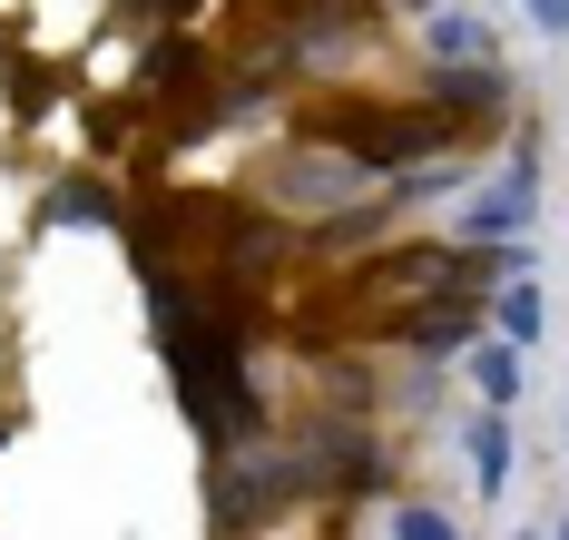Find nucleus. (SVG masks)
<instances>
[{"instance_id": "nucleus-2", "label": "nucleus", "mask_w": 569, "mask_h": 540, "mask_svg": "<svg viewBox=\"0 0 569 540\" xmlns=\"http://www.w3.org/2000/svg\"><path fill=\"white\" fill-rule=\"evenodd\" d=\"M530 207H540V148H520L511 168L461 207V237H471V246H511L520 227H530Z\"/></svg>"}, {"instance_id": "nucleus-9", "label": "nucleus", "mask_w": 569, "mask_h": 540, "mask_svg": "<svg viewBox=\"0 0 569 540\" xmlns=\"http://www.w3.org/2000/svg\"><path fill=\"white\" fill-rule=\"evenodd\" d=\"M393 540H452V521L432 501H393Z\"/></svg>"}, {"instance_id": "nucleus-4", "label": "nucleus", "mask_w": 569, "mask_h": 540, "mask_svg": "<svg viewBox=\"0 0 569 540\" xmlns=\"http://www.w3.org/2000/svg\"><path fill=\"white\" fill-rule=\"evenodd\" d=\"M353 187H363L353 158H295V168H284V197H295V207H305V197H315V207H335V197H353Z\"/></svg>"}, {"instance_id": "nucleus-6", "label": "nucleus", "mask_w": 569, "mask_h": 540, "mask_svg": "<svg viewBox=\"0 0 569 540\" xmlns=\"http://www.w3.org/2000/svg\"><path fill=\"white\" fill-rule=\"evenodd\" d=\"M471 383H481V403L501 413V403L520 393V354H511V344H491V334H471Z\"/></svg>"}, {"instance_id": "nucleus-1", "label": "nucleus", "mask_w": 569, "mask_h": 540, "mask_svg": "<svg viewBox=\"0 0 569 540\" xmlns=\"http://www.w3.org/2000/svg\"><path fill=\"white\" fill-rule=\"evenodd\" d=\"M148 314H158V344H168L177 403L207 422L217 442H256V393H246V363H236V334L207 314V304L177 286L168 266H148Z\"/></svg>"}, {"instance_id": "nucleus-11", "label": "nucleus", "mask_w": 569, "mask_h": 540, "mask_svg": "<svg viewBox=\"0 0 569 540\" xmlns=\"http://www.w3.org/2000/svg\"><path fill=\"white\" fill-rule=\"evenodd\" d=\"M550 540H569V521H560V531H550Z\"/></svg>"}, {"instance_id": "nucleus-10", "label": "nucleus", "mask_w": 569, "mask_h": 540, "mask_svg": "<svg viewBox=\"0 0 569 540\" xmlns=\"http://www.w3.org/2000/svg\"><path fill=\"white\" fill-rule=\"evenodd\" d=\"M520 10H530L540 30H560V40H569V0H520Z\"/></svg>"}, {"instance_id": "nucleus-7", "label": "nucleus", "mask_w": 569, "mask_h": 540, "mask_svg": "<svg viewBox=\"0 0 569 540\" xmlns=\"http://www.w3.org/2000/svg\"><path fill=\"white\" fill-rule=\"evenodd\" d=\"M540 324H550V296H540V286H530V276H520V286H501V344H540Z\"/></svg>"}, {"instance_id": "nucleus-5", "label": "nucleus", "mask_w": 569, "mask_h": 540, "mask_svg": "<svg viewBox=\"0 0 569 540\" xmlns=\"http://www.w3.org/2000/svg\"><path fill=\"white\" fill-rule=\"evenodd\" d=\"M461 452H471V481H481V491H501V481H511V422H501V413H471Z\"/></svg>"}, {"instance_id": "nucleus-3", "label": "nucleus", "mask_w": 569, "mask_h": 540, "mask_svg": "<svg viewBox=\"0 0 569 540\" xmlns=\"http://www.w3.org/2000/svg\"><path fill=\"white\" fill-rule=\"evenodd\" d=\"M422 50H432V60H471V69H481V60H491V30H481V10H432V30H422Z\"/></svg>"}, {"instance_id": "nucleus-8", "label": "nucleus", "mask_w": 569, "mask_h": 540, "mask_svg": "<svg viewBox=\"0 0 569 540\" xmlns=\"http://www.w3.org/2000/svg\"><path fill=\"white\" fill-rule=\"evenodd\" d=\"M50 217H59V227H109L118 207H109V187H99V178H69V187L50 197Z\"/></svg>"}]
</instances>
